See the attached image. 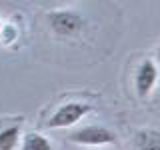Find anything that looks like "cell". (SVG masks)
I'll return each instance as SVG.
<instances>
[{
	"label": "cell",
	"mask_w": 160,
	"mask_h": 150,
	"mask_svg": "<svg viewBox=\"0 0 160 150\" xmlns=\"http://www.w3.org/2000/svg\"><path fill=\"white\" fill-rule=\"evenodd\" d=\"M48 22L52 32L58 36H76L84 28L82 14L74 12V10H54L48 14Z\"/></svg>",
	"instance_id": "obj_1"
},
{
	"label": "cell",
	"mask_w": 160,
	"mask_h": 150,
	"mask_svg": "<svg viewBox=\"0 0 160 150\" xmlns=\"http://www.w3.org/2000/svg\"><path fill=\"white\" fill-rule=\"evenodd\" d=\"M92 110L90 104H84V102H68L64 106H60L56 112L50 116L48 120V126L50 128H68L72 124H76L82 116Z\"/></svg>",
	"instance_id": "obj_2"
},
{
	"label": "cell",
	"mask_w": 160,
	"mask_h": 150,
	"mask_svg": "<svg viewBox=\"0 0 160 150\" xmlns=\"http://www.w3.org/2000/svg\"><path fill=\"white\" fill-rule=\"evenodd\" d=\"M72 142H78V144H88V146H102V144H112L116 142V134L112 130L104 128V126H98V124H90V126H84L72 132L68 136Z\"/></svg>",
	"instance_id": "obj_3"
},
{
	"label": "cell",
	"mask_w": 160,
	"mask_h": 150,
	"mask_svg": "<svg viewBox=\"0 0 160 150\" xmlns=\"http://www.w3.org/2000/svg\"><path fill=\"white\" fill-rule=\"evenodd\" d=\"M158 80V68L152 60H142L140 66L136 68V76H134V84H136V92L138 96L146 98L152 92L154 84Z\"/></svg>",
	"instance_id": "obj_4"
},
{
	"label": "cell",
	"mask_w": 160,
	"mask_h": 150,
	"mask_svg": "<svg viewBox=\"0 0 160 150\" xmlns=\"http://www.w3.org/2000/svg\"><path fill=\"white\" fill-rule=\"evenodd\" d=\"M136 150H160V130L142 128L134 136Z\"/></svg>",
	"instance_id": "obj_5"
},
{
	"label": "cell",
	"mask_w": 160,
	"mask_h": 150,
	"mask_svg": "<svg viewBox=\"0 0 160 150\" xmlns=\"http://www.w3.org/2000/svg\"><path fill=\"white\" fill-rule=\"evenodd\" d=\"M20 150H52V144H50V140L44 138L42 134L28 132L22 140V148Z\"/></svg>",
	"instance_id": "obj_6"
},
{
	"label": "cell",
	"mask_w": 160,
	"mask_h": 150,
	"mask_svg": "<svg viewBox=\"0 0 160 150\" xmlns=\"http://www.w3.org/2000/svg\"><path fill=\"white\" fill-rule=\"evenodd\" d=\"M20 138V128L18 126H8L0 132V150H12L18 144Z\"/></svg>",
	"instance_id": "obj_7"
},
{
	"label": "cell",
	"mask_w": 160,
	"mask_h": 150,
	"mask_svg": "<svg viewBox=\"0 0 160 150\" xmlns=\"http://www.w3.org/2000/svg\"><path fill=\"white\" fill-rule=\"evenodd\" d=\"M14 38H16V28H14L12 24L4 26V30H2V40H4V44H10Z\"/></svg>",
	"instance_id": "obj_8"
},
{
	"label": "cell",
	"mask_w": 160,
	"mask_h": 150,
	"mask_svg": "<svg viewBox=\"0 0 160 150\" xmlns=\"http://www.w3.org/2000/svg\"><path fill=\"white\" fill-rule=\"evenodd\" d=\"M156 56H158V60H160V46H158V50H156Z\"/></svg>",
	"instance_id": "obj_9"
},
{
	"label": "cell",
	"mask_w": 160,
	"mask_h": 150,
	"mask_svg": "<svg viewBox=\"0 0 160 150\" xmlns=\"http://www.w3.org/2000/svg\"><path fill=\"white\" fill-rule=\"evenodd\" d=\"M0 30H2V24H0Z\"/></svg>",
	"instance_id": "obj_10"
}]
</instances>
